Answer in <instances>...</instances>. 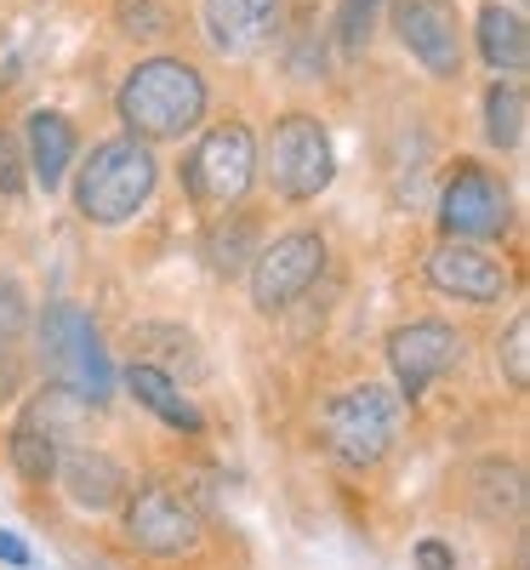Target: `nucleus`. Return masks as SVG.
<instances>
[{
  "instance_id": "16",
  "label": "nucleus",
  "mask_w": 530,
  "mask_h": 570,
  "mask_svg": "<svg viewBox=\"0 0 530 570\" xmlns=\"http://www.w3.org/2000/svg\"><path fill=\"white\" fill-rule=\"evenodd\" d=\"M58 445L63 434L52 422H46L40 405L23 411V422L12 428V468L23 473V485H46V480H58Z\"/></svg>"
},
{
  "instance_id": "10",
  "label": "nucleus",
  "mask_w": 530,
  "mask_h": 570,
  "mask_svg": "<svg viewBox=\"0 0 530 570\" xmlns=\"http://www.w3.org/2000/svg\"><path fill=\"white\" fill-rule=\"evenodd\" d=\"M394 35L433 80L462 75V18L451 0H394Z\"/></svg>"
},
{
  "instance_id": "27",
  "label": "nucleus",
  "mask_w": 530,
  "mask_h": 570,
  "mask_svg": "<svg viewBox=\"0 0 530 570\" xmlns=\"http://www.w3.org/2000/svg\"><path fill=\"white\" fill-rule=\"evenodd\" d=\"M416 564H422V570H457V559H451L440 542H422V548H416Z\"/></svg>"
},
{
  "instance_id": "20",
  "label": "nucleus",
  "mask_w": 530,
  "mask_h": 570,
  "mask_svg": "<svg viewBox=\"0 0 530 570\" xmlns=\"http://www.w3.org/2000/svg\"><path fill=\"white\" fill-rule=\"evenodd\" d=\"M257 246V234H252V223L246 217H228V223H217L212 234H206V263L217 268V274H239V268H252V252Z\"/></svg>"
},
{
  "instance_id": "8",
  "label": "nucleus",
  "mask_w": 530,
  "mask_h": 570,
  "mask_svg": "<svg viewBox=\"0 0 530 570\" xmlns=\"http://www.w3.org/2000/svg\"><path fill=\"white\" fill-rule=\"evenodd\" d=\"M206 537L200 525V508L188 502L171 485H149L137 491V502L126 508V542L149 559H177V553H195Z\"/></svg>"
},
{
  "instance_id": "12",
  "label": "nucleus",
  "mask_w": 530,
  "mask_h": 570,
  "mask_svg": "<svg viewBox=\"0 0 530 570\" xmlns=\"http://www.w3.org/2000/svg\"><path fill=\"white\" fill-rule=\"evenodd\" d=\"M428 285L457 303H502L508 268L491 252H479L473 240H445L428 252Z\"/></svg>"
},
{
  "instance_id": "4",
  "label": "nucleus",
  "mask_w": 530,
  "mask_h": 570,
  "mask_svg": "<svg viewBox=\"0 0 530 570\" xmlns=\"http://www.w3.org/2000/svg\"><path fill=\"white\" fill-rule=\"evenodd\" d=\"M252 177H257V142H252V131L239 120L212 126L195 142L188 166H183V188H188L195 206H239L246 188H252Z\"/></svg>"
},
{
  "instance_id": "3",
  "label": "nucleus",
  "mask_w": 530,
  "mask_h": 570,
  "mask_svg": "<svg viewBox=\"0 0 530 570\" xmlns=\"http://www.w3.org/2000/svg\"><path fill=\"white\" fill-rule=\"evenodd\" d=\"M40 360H46V371H52V389H69L86 405H104L109 389H115V371H109V354L98 343V325H91V314L75 308V303L46 308V320H40Z\"/></svg>"
},
{
  "instance_id": "19",
  "label": "nucleus",
  "mask_w": 530,
  "mask_h": 570,
  "mask_svg": "<svg viewBox=\"0 0 530 570\" xmlns=\"http://www.w3.org/2000/svg\"><path fill=\"white\" fill-rule=\"evenodd\" d=\"M524 126H530V104H524V86L519 80H497L485 91V137L491 149H519L524 142Z\"/></svg>"
},
{
  "instance_id": "23",
  "label": "nucleus",
  "mask_w": 530,
  "mask_h": 570,
  "mask_svg": "<svg viewBox=\"0 0 530 570\" xmlns=\"http://www.w3.org/2000/svg\"><path fill=\"white\" fill-rule=\"evenodd\" d=\"M502 371H508V389L513 394L530 389V320L524 314L508 325V337H502Z\"/></svg>"
},
{
  "instance_id": "1",
  "label": "nucleus",
  "mask_w": 530,
  "mask_h": 570,
  "mask_svg": "<svg viewBox=\"0 0 530 570\" xmlns=\"http://www.w3.org/2000/svg\"><path fill=\"white\" fill-rule=\"evenodd\" d=\"M155 183H160V166H155L149 142L143 137H109L75 171V206H80L86 223L120 228V223H131L143 206H149Z\"/></svg>"
},
{
  "instance_id": "21",
  "label": "nucleus",
  "mask_w": 530,
  "mask_h": 570,
  "mask_svg": "<svg viewBox=\"0 0 530 570\" xmlns=\"http://www.w3.org/2000/svg\"><path fill=\"white\" fill-rule=\"evenodd\" d=\"M479 485H485L479 508H485L491 519H497V513H519V502H524V480H519V468L485 462V468H479Z\"/></svg>"
},
{
  "instance_id": "24",
  "label": "nucleus",
  "mask_w": 530,
  "mask_h": 570,
  "mask_svg": "<svg viewBox=\"0 0 530 570\" xmlns=\"http://www.w3.org/2000/svg\"><path fill=\"white\" fill-rule=\"evenodd\" d=\"M29 331V297L18 279H0V343H18Z\"/></svg>"
},
{
  "instance_id": "13",
  "label": "nucleus",
  "mask_w": 530,
  "mask_h": 570,
  "mask_svg": "<svg viewBox=\"0 0 530 570\" xmlns=\"http://www.w3.org/2000/svg\"><path fill=\"white\" fill-rule=\"evenodd\" d=\"M279 0H206V35L223 58H246L263 46Z\"/></svg>"
},
{
  "instance_id": "14",
  "label": "nucleus",
  "mask_w": 530,
  "mask_h": 570,
  "mask_svg": "<svg viewBox=\"0 0 530 570\" xmlns=\"http://www.w3.org/2000/svg\"><path fill=\"white\" fill-rule=\"evenodd\" d=\"M58 473H63L69 502H75V508H86V513H109V508L120 502V491H126L120 462H115V456H104V451H75L69 462H58Z\"/></svg>"
},
{
  "instance_id": "7",
  "label": "nucleus",
  "mask_w": 530,
  "mask_h": 570,
  "mask_svg": "<svg viewBox=\"0 0 530 570\" xmlns=\"http://www.w3.org/2000/svg\"><path fill=\"white\" fill-rule=\"evenodd\" d=\"M440 228L445 240H497L508 228V188L497 183V171L457 160L445 177V195H440Z\"/></svg>"
},
{
  "instance_id": "26",
  "label": "nucleus",
  "mask_w": 530,
  "mask_h": 570,
  "mask_svg": "<svg viewBox=\"0 0 530 570\" xmlns=\"http://www.w3.org/2000/svg\"><path fill=\"white\" fill-rule=\"evenodd\" d=\"M29 166H23V155H18V137L12 131H0V195H23V177Z\"/></svg>"
},
{
  "instance_id": "15",
  "label": "nucleus",
  "mask_w": 530,
  "mask_h": 570,
  "mask_svg": "<svg viewBox=\"0 0 530 570\" xmlns=\"http://www.w3.org/2000/svg\"><path fill=\"white\" fill-rule=\"evenodd\" d=\"M69 166H75V126H69V115L35 109L29 115V171H35V183L52 195V188L69 177Z\"/></svg>"
},
{
  "instance_id": "22",
  "label": "nucleus",
  "mask_w": 530,
  "mask_h": 570,
  "mask_svg": "<svg viewBox=\"0 0 530 570\" xmlns=\"http://www.w3.org/2000/svg\"><path fill=\"white\" fill-rule=\"evenodd\" d=\"M376 7H382V0H343V7H336V46H343L349 58H360L365 46H371Z\"/></svg>"
},
{
  "instance_id": "18",
  "label": "nucleus",
  "mask_w": 530,
  "mask_h": 570,
  "mask_svg": "<svg viewBox=\"0 0 530 570\" xmlns=\"http://www.w3.org/2000/svg\"><path fill=\"white\" fill-rule=\"evenodd\" d=\"M126 389H131V400H137V405H149V411H155L166 428H183V434H200V411L177 394V383H171V376H166L160 365H149V360L131 365V371H126Z\"/></svg>"
},
{
  "instance_id": "29",
  "label": "nucleus",
  "mask_w": 530,
  "mask_h": 570,
  "mask_svg": "<svg viewBox=\"0 0 530 570\" xmlns=\"http://www.w3.org/2000/svg\"><path fill=\"white\" fill-rule=\"evenodd\" d=\"M12 394H18V365H12L7 354H0V405H7Z\"/></svg>"
},
{
  "instance_id": "6",
  "label": "nucleus",
  "mask_w": 530,
  "mask_h": 570,
  "mask_svg": "<svg viewBox=\"0 0 530 570\" xmlns=\"http://www.w3.org/2000/svg\"><path fill=\"white\" fill-rule=\"evenodd\" d=\"M336 177L331 137L314 115H285L268 137V183L279 200H314Z\"/></svg>"
},
{
  "instance_id": "25",
  "label": "nucleus",
  "mask_w": 530,
  "mask_h": 570,
  "mask_svg": "<svg viewBox=\"0 0 530 570\" xmlns=\"http://www.w3.org/2000/svg\"><path fill=\"white\" fill-rule=\"evenodd\" d=\"M120 23H126L137 40H160V35H166V12L149 7V0H126V7H120Z\"/></svg>"
},
{
  "instance_id": "28",
  "label": "nucleus",
  "mask_w": 530,
  "mask_h": 570,
  "mask_svg": "<svg viewBox=\"0 0 530 570\" xmlns=\"http://www.w3.org/2000/svg\"><path fill=\"white\" fill-rule=\"evenodd\" d=\"M0 564H12V570H23V564H29V548H23L12 531H0Z\"/></svg>"
},
{
  "instance_id": "5",
  "label": "nucleus",
  "mask_w": 530,
  "mask_h": 570,
  "mask_svg": "<svg viewBox=\"0 0 530 570\" xmlns=\"http://www.w3.org/2000/svg\"><path fill=\"white\" fill-rule=\"evenodd\" d=\"M394 434H400V400L389 389H376V383L349 389L343 400H331V411H325V440H331V451L343 456L349 468L382 462L389 445H394Z\"/></svg>"
},
{
  "instance_id": "2",
  "label": "nucleus",
  "mask_w": 530,
  "mask_h": 570,
  "mask_svg": "<svg viewBox=\"0 0 530 570\" xmlns=\"http://www.w3.org/2000/svg\"><path fill=\"white\" fill-rule=\"evenodd\" d=\"M206 115V75L183 58H149L120 86V120L131 137H188Z\"/></svg>"
},
{
  "instance_id": "9",
  "label": "nucleus",
  "mask_w": 530,
  "mask_h": 570,
  "mask_svg": "<svg viewBox=\"0 0 530 570\" xmlns=\"http://www.w3.org/2000/svg\"><path fill=\"white\" fill-rule=\"evenodd\" d=\"M320 274H325V240L320 234H279L274 246H263L252 257V303H257V314H285Z\"/></svg>"
},
{
  "instance_id": "11",
  "label": "nucleus",
  "mask_w": 530,
  "mask_h": 570,
  "mask_svg": "<svg viewBox=\"0 0 530 570\" xmlns=\"http://www.w3.org/2000/svg\"><path fill=\"white\" fill-rule=\"evenodd\" d=\"M457 360H462V337L440 320L400 325L389 337V365H394V383H400L405 400H422V389L433 383V376H445Z\"/></svg>"
},
{
  "instance_id": "17",
  "label": "nucleus",
  "mask_w": 530,
  "mask_h": 570,
  "mask_svg": "<svg viewBox=\"0 0 530 570\" xmlns=\"http://www.w3.org/2000/svg\"><path fill=\"white\" fill-rule=\"evenodd\" d=\"M479 58H485L491 69L502 75H519L530 63V35H524V18L513 7H502V0H491L485 12H479Z\"/></svg>"
}]
</instances>
